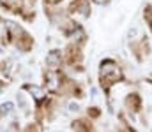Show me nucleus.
Masks as SVG:
<instances>
[{
    "label": "nucleus",
    "mask_w": 152,
    "mask_h": 132,
    "mask_svg": "<svg viewBox=\"0 0 152 132\" xmlns=\"http://www.w3.org/2000/svg\"><path fill=\"white\" fill-rule=\"evenodd\" d=\"M96 2H99V4H101V2H104V0H96Z\"/></svg>",
    "instance_id": "f03ea898"
},
{
    "label": "nucleus",
    "mask_w": 152,
    "mask_h": 132,
    "mask_svg": "<svg viewBox=\"0 0 152 132\" xmlns=\"http://www.w3.org/2000/svg\"><path fill=\"white\" fill-rule=\"evenodd\" d=\"M11 107H12V104H5V106H2V107H0V111H9Z\"/></svg>",
    "instance_id": "f257e3e1"
}]
</instances>
